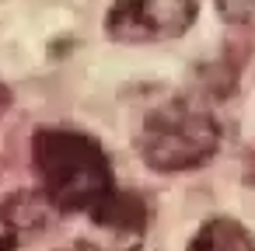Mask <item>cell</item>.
I'll use <instances>...</instances> for the list:
<instances>
[{"label": "cell", "instance_id": "1", "mask_svg": "<svg viewBox=\"0 0 255 251\" xmlns=\"http://www.w3.org/2000/svg\"><path fill=\"white\" fill-rule=\"evenodd\" d=\"M32 161L46 202L63 213H91L116 188L109 154L95 136L81 129H39L32 136Z\"/></svg>", "mask_w": 255, "mask_h": 251}, {"label": "cell", "instance_id": "2", "mask_svg": "<svg viewBox=\"0 0 255 251\" xmlns=\"http://www.w3.org/2000/svg\"><path fill=\"white\" fill-rule=\"evenodd\" d=\"M136 150L150 171L182 174V171L203 167L220 150V122L206 108L185 98H175L147 112L136 133Z\"/></svg>", "mask_w": 255, "mask_h": 251}, {"label": "cell", "instance_id": "3", "mask_svg": "<svg viewBox=\"0 0 255 251\" xmlns=\"http://www.w3.org/2000/svg\"><path fill=\"white\" fill-rule=\"evenodd\" d=\"M199 18V0H112L105 32L119 46L182 39Z\"/></svg>", "mask_w": 255, "mask_h": 251}, {"label": "cell", "instance_id": "4", "mask_svg": "<svg viewBox=\"0 0 255 251\" xmlns=\"http://www.w3.org/2000/svg\"><path fill=\"white\" fill-rule=\"evenodd\" d=\"M189 251H255V234L234 216H210L192 234Z\"/></svg>", "mask_w": 255, "mask_h": 251}, {"label": "cell", "instance_id": "5", "mask_svg": "<svg viewBox=\"0 0 255 251\" xmlns=\"http://www.w3.org/2000/svg\"><path fill=\"white\" fill-rule=\"evenodd\" d=\"M217 11L231 25H245V21H255V0H217Z\"/></svg>", "mask_w": 255, "mask_h": 251}, {"label": "cell", "instance_id": "6", "mask_svg": "<svg viewBox=\"0 0 255 251\" xmlns=\"http://www.w3.org/2000/svg\"><path fill=\"white\" fill-rule=\"evenodd\" d=\"M18 248V227L11 216L0 213V251H14Z\"/></svg>", "mask_w": 255, "mask_h": 251}]
</instances>
